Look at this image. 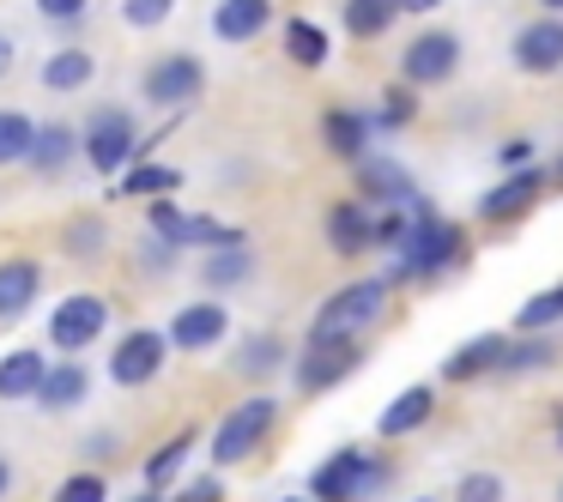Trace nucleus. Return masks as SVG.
Here are the masks:
<instances>
[{
    "instance_id": "f257e3e1",
    "label": "nucleus",
    "mask_w": 563,
    "mask_h": 502,
    "mask_svg": "<svg viewBox=\"0 0 563 502\" xmlns=\"http://www.w3.org/2000/svg\"><path fill=\"white\" fill-rule=\"evenodd\" d=\"M461 255H466L461 224H449V219H437L430 207H418L412 224H406V236H400V260H394L388 285H400V279H437V272L461 267Z\"/></svg>"
},
{
    "instance_id": "f03ea898",
    "label": "nucleus",
    "mask_w": 563,
    "mask_h": 502,
    "mask_svg": "<svg viewBox=\"0 0 563 502\" xmlns=\"http://www.w3.org/2000/svg\"><path fill=\"white\" fill-rule=\"evenodd\" d=\"M394 466L376 460V454L364 448H340L333 460L316 466V478H309V502H364L376 497V490H388Z\"/></svg>"
},
{
    "instance_id": "7ed1b4c3",
    "label": "nucleus",
    "mask_w": 563,
    "mask_h": 502,
    "mask_svg": "<svg viewBox=\"0 0 563 502\" xmlns=\"http://www.w3.org/2000/svg\"><path fill=\"white\" fill-rule=\"evenodd\" d=\"M382 309H388V279H352L316 309V327L309 339H357L364 327H376Z\"/></svg>"
},
{
    "instance_id": "20e7f679",
    "label": "nucleus",
    "mask_w": 563,
    "mask_h": 502,
    "mask_svg": "<svg viewBox=\"0 0 563 502\" xmlns=\"http://www.w3.org/2000/svg\"><path fill=\"white\" fill-rule=\"evenodd\" d=\"M545 188H551V170H539V164H515L497 188L478 194V219L485 224H521L527 212L545 200Z\"/></svg>"
},
{
    "instance_id": "39448f33",
    "label": "nucleus",
    "mask_w": 563,
    "mask_h": 502,
    "mask_svg": "<svg viewBox=\"0 0 563 502\" xmlns=\"http://www.w3.org/2000/svg\"><path fill=\"white\" fill-rule=\"evenodd\" d=\"M461 74V37L454 31H418L400 55V86L424 91V86H449Z\"/></svg>"
},
{
    "instance_id": "423d86ee",
    "label": "nucleus",
    "mask_w": 563,
    "mask_h": 502,
    "mask_svg": "<svg viewBox=\"0 0 563 502\" xmlns=\"http://www.w3.org/2000/svg\"><path fill=\"white\" fill-rule=\"evenodd\" d=\"M273 417H279V405L261 393V400H243L231 417L219 424V436H212V460L219 466H236V460H249V454L261 448V436L273 430Z\"/></svg>"
},
{
    "instance_id": "0eeeda50",
    "label": "nucleus",
    "mask_w": 563,
    "mask_h": 502,
    "mask_svg": "<svg viewBox=\"0 0 563 502\" xmlns=\"http://www.w3.org/2000/svg\"><path fill=\"white\" fill-rule=\"evenodd\" d=\"M357 364H364V345H357V339H309L303 364H297V388H303V393H328V388H340Z\"/></svg>"
},
{
    "instance_id": "6e6552de",
    "label": "nucleus",
    "mask_w": 563,
    "mask_h": 502,
    "mask_svg": "<svg viewBox=\"0 0 563 502\" xmlns=\"http://www.w3.org/2000/svg\"><path fill=\"white\" fill-rule=\"evenodd\" d=\"M509 55H515V67H521V74H539V79L563 74V13L527 19V25L515 31Z\"/></svg>"
},
{
    "instance_id": "1a4fd4ad",
    "label": "nucleus",
    "mask_w": 563,
    "mask_h": 502,
    "mask_svg": "<svg viewBox=\"0 0 563 502\" xmlns=\"http://www.w3.org/2000/svg\"><path fill=\"white\" fill-rule=\"evenodd\" d=\"M103 321H110L103 297L79 291V297H67V303H55V315H49V339L62 345V352H79V345H91V339L103 333Z\"/></svg>"
},
{
    "instance_id": "9d476101",
    "label": "nucleus",
    "mask_w": 563,
    "mask_h": 502,
    "mask_svg": "<svg viewBox=\"0 0 563 502\" xmlns=\"http://www.w3.org/2000/svg\"><path fill=\"white\" fill-rule=\"evenodd\" d=\"M91 170L98 176H122V164L134 158V122H128L122 110H103L98 122H91Z\"/></svg>"
},
{
    "instance_id": "9b49d317",
    "label": "nucleus",
    "mask_w": 563,
    "mask_h": 502,
    "mask_svg": "<svg viewBox=\"0 0 563 502\" xmlns=\"http://www.w3.org/2000/svg\"><path fill=\"white\" fill-rule=\"evenodd\" d=\"M164 369V333H128L122 345H115V357H110V376L122 381V388H146L152 376Z\"/></svg>"
},
{
    "instance_id": "f8f14e48",
    "label": "nucleus",
    "mask_w": 563,
    "mask_h": 502,
    "mask_svg": "<svg viewBox=\"0 0 563 502\" xmlns=\"http://www.w3.org/2000/svg\"><path fill=\"white\" fill-rule=\"evenodd\" d=\"M503 352H509V339L503 333H478V339H466L461 352L442 357V381H478V376H497L503 369Z\"/></svg>"
},
{
    "instance_id": "ddd939ff",
    "label": "nucleus",
    "mask_w": 563,
    "mask_h": 502,
    "mask_svg": "<svg viewBox=\"0 0 563 502\" xmlns=\"http://www.w3.org/2000/svg\"><path fill=\"white\" fill-rule=\"evenodd\" d=\"M430 417H437V388H424V381H418V388L394 393L388 412L376 417V430H382L388 442H400V436H412V430H424Z\"/></svg>"
},
{
    "instance_id": "4468645a",
    "label": "nucleus",
    "mask_w": 563,
    "mask_h": 502,
    "mask_svg": "<svg viewBox=\"0 0 563 502\" xmlns=\"http://www.w3.org/2000/svg\"><path fill=\"white\" fill-rule=\"evenodd\" d=\"M357 194L382 200V207H418L412 176H406L400 164H388V158H357Z\"/></svg>"
},
{
    "instance_id": "2eb2a0df",
    "label": "nucleus",
    "mask_w": 563,
    "mask_h": 502,
    "mask_svg": "<svg viewBox=\"0 0 563 502\" xmlns=\"http://www.w3.org/2000/svg\"><path fill=\"white\" fill-rule=\"evenodd\" d=\"M200 91V62L195 55H170V62H158L152 67V79H146V98L152 103H188Z\"/></svg>"
},
{
    "instance_id": "dca6fc26",
    "label": "nucleus",
    "mask_w": 563,
    "mask_h": 502,
    "mask_svg": "<svg viewBox=\"0 0 563 502\" xmlns=\"http://www.w3.org/2000/svg\"><path fill=\"white\" fill-rule=\"evenodd\" d=\"M224 339V309L219 303H188L183 315L170 321V345H183V352H207V345Z\"/></svg>"
},
{
    "instance_id": "f3484780",
    "label": "nucleus",
    "mask_w": 563,
    "mask_h": 502,
    "mask_svg": "<svg viewBox=\"0 0 563 502\" xmlns=\"http://www.w3.org/2000/svg\"><path fill=\"white\" fill-rule=\"evenodd\" d=\"M273 25V0H224L219 13H212V31L224 43H249Z\"/></svg>"
},
{
    "instance_id": "a211bd4d",
    "label": "nucleus",
    "mask_w": 563,
    "mask_h": 502,
    "mask_svg": "<svg viewBox=\"0 0 563 502\" xmlns=\"http://www.w3.org/2000/svg\"><path fill=\"white\" fill-rule=\"evenodd\" d=\"M74 152H79V140H74V127L67 122H49V127H37V134H31V170L37 176H62L67 164H74Z\"/></svg>"
},
{
    "instance_id": "6ab92c4d",
    "label": "nucleus",
    "mask_w": 563,
    "mask_h": 502,
    "mask_svg": "<svg viewBox=\"0 0 563 502\" xmlns=\"http://www.w3.org/2000/svg\"><path fill=\"white\" fill-rule=\"evenodd\" d=\"M43 285V267L37 260H7L0 267V321H19L31 309V297H37Z\"/></svg>"
},
{
    "instance_id": "aec40b11",
    "label": "nucleus",
    "mask_w": 563,
    "mask_h": 502,
    "mask_svg": "<svg viewBox=\"0 0 563 502\" xmlns=\"http://www.w3.org/2000/svg\"><path fill=\"white\" fill-rule=\"evenodd\" d=\"M369 115H357V110H328L321 115V140H328V152H340V158H364V146H369Z\"/></svg>"
},
{
    "instance_id": "412c9836",
    "label": "nucleus",
    "mask_w": 563,
    "mask_h": 502,
    "mask_svg": "<svg viewBox=\"0 0 563 502\" xmlns=\"http://www.w3.org/2000/svg\"><path fill=\"white\" fill-rule=\"evenodd\" d=\"M328 243H333V255H364L369 248V212L357 200H340L328 212Z\"/></svg>"
},
{
    "instance_id": "4be33fe9",
    "label": "nucleus",
    "mask_w": 563,
    "mask_h": 502,
    "mask_svg": "<svg viewBox=\"0 0 563 502\" xmlns=\"http://www.w3.org/2000/svg\"><path fill=\"white\" fill-rule=\"evenodd\" d=\"M394 19H400V0H345V31L357 43H376L382 31H394Z\"/></svg>"
},
{
    "instance_id": "5701e85b",
    "label": "nucleus",
    "mask_w": 563,
    "mask_h": 502,
    "mask_svg": "<svg viewBox=\"0 0 563 502\" xmlns=\"http://www.w3.org/2000/svg\"><path fill=\"white\" fill-rule=\"evenodd\" d=\"M37 400L49 405V412H67V405H79V400H86V369H79V364L43 369V381H37Z\"/></svg>"
},
{
    "instance_id": "b1692460",
    "label": "nucleus",
    "mask_w": 563,
    "mask_h": 502,
    "mask_svg": "<svg viewBox=\"0 0 563 502\" xmlns=\"http://www.w3.org/2000/svg\"><path fill=\"white\" fill-rule=\"evenodd\" d=\"M43 357L37 352H13L7 364H0V400H31L37 393V381H43Z\"/></svg>"
},
{
    "instance_id": "393cba45",
    "label": "nucleus",
    "mask_w": 563,
    "mask_h": 502,
    "mask_svg": "<svg viewBox=\"0 0 563 502\" xmlns=\"http://www.w3.org/2000/svg\"><path fill=\"white\" fill-rule=\"evenodd\" d=\"M285 55H291L297 67H321L328 62V31H321L316 19H291V25H285Z\"/></svg>"
},
{
    "instance_id": "a878e982",
    "label": "nucleus",
    "mask_w": 563,
    "mask_h": 502,
    "mask_svg": "<svg viewBox=\"0 0 563 502\" xmlns=\"http://www.w3.org/2000/svg\"><path fill=\"white\" fill-rule=\"evenodd\" d=\"M563 321V285H551V291L527 297L521 309H515V333H551Z\"/></svg>"
},
{
    "instance_id": "bb28decb",
    "label": "nucleus",
    "mask_w": 563,
    "mask_h": 502,
    "mask_svg": "<svg viewBox=\"0 0 563 502\" xmlns=\"http://www.w3.org/2000/svg\"><path fill=\"white\" fill-rule=\"evenodd\" d=\"M545 364H558V345H551L545 333H521V345L503 352V369H509V376H539Z\"/></svg>"
},
{
    "instance_id": "cd10ccee",
    "label": "nucleus",
    "mask_w": 563,
    "mask_h": 502,
    "mask_svg": "<svg viewBox=\"0 0 563 502\" xmlns=\"http://www.w3.org/2000/svg\"><path fill=\"white\" fill-rule=\"evenodd\" d=\"M91 79V55L86 49H62V55H49V67H43V86L49 91H79Z\"/></svg>"
},
{
    "instance_id": "c85d7f7f",
    "label": "nucleus",
    "mask_w": 563,
    "mask_h": 502,
    "mask_svg": "<svg viewBox=\"0 0 563 502\" xmlns=\"http://www.w3.org/2000/svg\"><path fill=\"white\" fill-rule=\"evenodd\" d=\"M31 134H37V122H31L25 110H0V164H19L31 152Z\"/></svg>"
},
{
    "instance_id": "c756f323",
    "label": "nucleus",
    "mask_w": 563,
    "mask_h": 502,
    "mask_svg": "<svg viewBox=\"0 0 563 502\" xmlns=\"http://www.w3.org/2000/svg\"><path fill=\"white\" fill-rule=\"evenodd\" d=\"M285 345L273 339V333H255V339H243V352H236V376H267V369H279Z\"/></svg>"
},
{
    "instance_id": "7c9ffc66",
    "label": "nucleus",
    "mask_w": 563,
    "mask_h": 502,
    "mask_svg": "<svg viewBox=\"0 0 563 502\" xmlns=\"http://www.w3.org/2000/svg\"><path fill=\"white\" fill-rule=\"evenodd\" d=\"M188 448H195V436H176V442H164V448L146 460V484H152V490H164V484H170V478H176V466L188 460Z\"/></svg>"
},
{
    "instance_id": "2f4dec72",
    "label": "nucleus",
    "mask_w": 563,
    "mask_h": 502,
    "mask_svg": "<svg viewBox=\"0 0 563 502\" xmlns=\"http://www.w3.org/2000/svg\"><path fill=\"white\" fill-rule=\"evenodd\" d=\"M418 115V98H412V86H394L388 98H382V110H376V122L369 127H382V134H394V127H406Z\"/></svg>"
},
{
    "instance_id": "473e14b6",
    "label": "nucleus",
    "mask_w": 563,
    "mask_h": 502,
    "mask_svg": "<svg viewBox=\"0 0 563 502\" xmlns=\"http://www.w3.org/2000/svg\"><path fill=\"white\" fill-rule=\"evenodd\" d=\"M176 182H183V176H176L170 164H140V170L122 182V194H170Z\"/></svg>"
},
{
    "instance_id": "72a5a7b5",
    "label": "nucleus",
    "mask_w": 563,
    "mask_h": 502,
    "mask_svg": "<svg viewBox=\"0 0 563 502\" xmlns=\"http://www.w3.org/2000/svg\"><path fill=\"white\" fill-rule=\"evenodd\" d=\"M200 279H207V285H243V279H249V255H243V243L224 248V255H212Z\"/></svg>"
},
{
    "instance_id": "f704fd0d",
    "label": "nucleus",
    "mask_w": 563,
    "mask_h": 502,
    "mask_svg": "<svg viewBox=\"0 0 563 502\" xmlns=\"http://www.w3.org/2000/svg\"><path fill=\"white\" fill-rule=\"evenodd\" d=\"M454 502H503V478L497 472H466L454 484Z\"/></svg>"
},
{
    "instance_id": "c9c22d12",
    "label": "nucleus",
    "mask_w": 563,
    "mask_h": 502,
    "mask_svg": "<svg viewBox=\"0 0 563 502\" xmlns=\"http://www.w3.org/2000/svg\"><path fill=\"white\" fill-rule=\"evenodd\" d=\"M170 13H176V0H122V19H128V25H140V31L164 25Z\"/></svg>"
},
{
    "instance_id": "e433bc0d",
    "label": "nucleus",
    "mask_w": 563,
    "mask_h": 502,
    "mask_svg": "<svg viewBox=\"0 0 563 502\" xmlns=\"http://www.w3.org/2000/svg\"><path fill=\"white\" fill-rule=\"evenodd\" d=\"M55 502H103V478H98V472H79V478H67V484L55 490Z\"/></svg>"
},
{
    "instance_id": "4c0bfd02",
    "label": "nucleus",
    "mask_w": 563,
    "mask_h": 502,
    "mask_svg": "<svg viewBox=\"0 0 563 502\" xmlns=\"http://www.w3.org/2000/svg\"><path fill=\"white\" fill-rule=\"evenodd\" d=\"M176 502H224V484H219V478H195Z\"/></svg>"
},
{
    "instance_id": "58836bf2",
    "label": "nucleus",
    "mask_w": 563,
    "mask_h": 502,
    "mask_svg": "<svg viewBox=\"0 0 563 502\" xmlns=\"http://www.w3.org/2000/svg\"><path fill=\"white\" fill-rule=\"evenodd\" d=\"M37 13L43 19H79L86 13V0H37Z\"/></svg>"
},
{
    "instance_id": "ea45409f",
    "label": "nucleus",
    "mask_w": 563,
    "mask_h": 502,
    "mask_svg": "<svg viewBox=\"0 0 563 502\" xmlns=\"http://www.w3.org/2000/svg\"><path fill=\"white\" fill-rule=\"evenodd\" d=\"M503 164H509V170H515V164H533V152H527V140H509V146H503Z\"/></svg>"
},
{
    "instance_id": "a19ab883",
    "label": "nucleus",
    "mask_w": 563,
    "mask_h": 502,
    "mask_svg": "<svg viewBox=\"0 0 563 502\" xmlns=\"http://www.w3.org/2000/svg\"><path fill=\"white\" fill-rule=\"evenodd\" d=\"M437 7H442V0H400V13H418V19L437 13Z\"/></svg>"
},
{
    "instance_id": "79ce46f5",
    "label": "nucleus",
    "mask_w": 563,
    "mask_h": 502,
    "mask_svg": "<svg viewBox=\"0 0 563 502\" xmlns=\"http://www.w3.org/2000/svg\"><path fill=\"white\" fill-rule=\"evenodd\" d=\"M7 67H13V43L0 37V79H7Z\"/></svg>"
},
{
    "instance_id": "37998d69",
    "label": "nucleus",
    "mask_w": 563,
    "mask_h": 502,
    "mask_svg": "<svg viewBox=\"0 0 563 502\" xmlns=\"http://www.w3.org/2000/svg\"><path fill=\"white\" fill-rule=\"evenodd\" d=\"M7 484H13V466L0 460V497H7Z\"/></svg>"
},
{
    "instance_id": "c03bdc74",
    "label": "nucleus",
    "mask_w": 563,
    "mask_h": 502,
    "mask_svg": "<svg viewBox=\"0 0 563 502\" xmlns=\"http://www.w3.org/2000/svg\"><path fill=\"white\" fill-rule=\"evenodd\" d=\"M539 7H545V13H563V0H539Z\"/></svg>"
},
{
    "instance_id": "a18cd8bd",
    "label": "nucleus",
    "mask_w": 563,
    "mask_h": 502,
    "mask_svg": "<svg viewBox=\"0 0 563 502\" xmlns=\"http://www.w3.org/2000/svg\"><path fill=\"white\" fill-rule=\"evenodd\" d=\"M558 448H563V412H558Z\"/></svg>"
},
{
    "instance_id": "49530a36",
    "label": "nucleus",
    "mask_w": 563,
    "mask_h": 502,
    "mask_svg": "<svg viewBox=\"0 0 563 502\" xmlns=\"http://www.w3.org/2000/svg\"><path fill=\"white\" fill-rule=\"evenodd\" d=\"M418 502H437V497H418Z\"/></svg>"
},
{
    "instance_id": "de8ad7c7",
    "label": "nucleus",
    "mask_w": 563,
    "mask_h": 502,
    "mask_svg": "<svg viewBox=\"0 0 563 502\" xmlns=\"http://www.w3.org/2000/svg\"><path fill=\"white\" fill-rule=\"evenodd\" d=\"M285 502H303V497H285Z\"/></svg>"
},
{
    "instance_id": "09e8293b",
    "label": "nucleus",
    "mask_w": 563,
    "mask_h": 502,
    "mask_svg": "<svg viewBox=\"0 0 563 502\" xmlns=\"http://www.w3.org/2000/svg\"><path fill=\"white\" fill-rule=\"evenodd\" d=\"M140 502H152V497H140Z\"/></svg>"
},
{
    "instance_id": "8fccbe9b",
    "label": "nucleus",
    "mask_w": 563,
    "mask_h": 502,
    "mask_svg": "<svg viewBox=\"0 0 563 502\" xmlns=\"http://www.w3.org/2000/svg\"><path fill=\"white\" fill-rule=\"evenodd\" d=\"M558 497H563V490H558Z\"/></svg>"
}]
</instances>
